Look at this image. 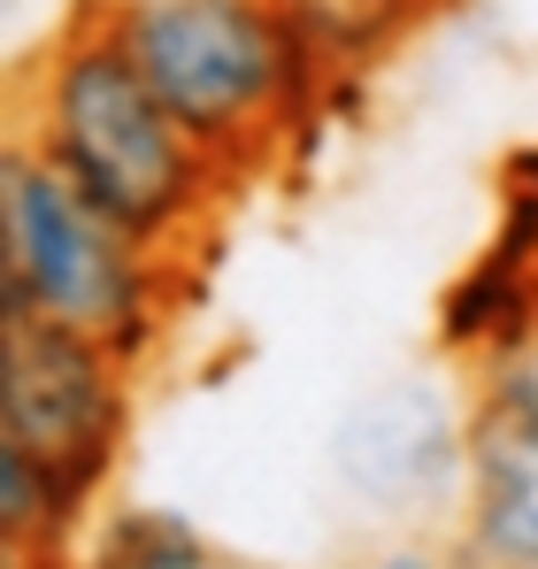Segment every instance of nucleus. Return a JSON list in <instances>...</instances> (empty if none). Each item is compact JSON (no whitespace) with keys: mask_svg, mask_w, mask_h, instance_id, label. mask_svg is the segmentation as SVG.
<instances>
[{"mask_svg":"<svg viewBox=\"0 0 538 569\" xmlns=\"http://www.w3.org/2000/svg\"><path fill=\"white\" fill-rule=\"evenodd\" d=\"M8 139H23L78 200L170 262H192L239 200V186L200 154V139L131 62L108 0H78L23 62L8 93Z\"/></svg>","mask_w":538,"mask_h":569,"instance_id":"nucleus-1","label":"nucleus"},{"mask_svg":"<svg viewBox=\"0 0 538 569\" xmlns=\"http://www.w3.org/2000/svg\"><path fill=\"white\" fill-rule=\"evenodd\" d=\"M108 8L162 108L239 192L262 186L339 100L323 62L277 16V0H108Z\"/></svg>","mask_w":538,"mask_h":569,"instance_id":"nucleus-2","label":"nucleus"},{"mask_svg":"<svg viewBox=\"0 0 538 569\" xmlns=\"http://www.w3.org/2000/svg\"><path fill=\"white\" fill-rule=\"evenodd\" d=\"M178 270L78 200L23 139L0 147V308H31L147 370L185 308Z\"/></svg>","mask_w":538,"mask_h":569,"instance_id":"nucleus-3","label":"nucleus"},{"mask_svg":"<svg viewBox=\"0 0 538 569\" xmlns=\"http://www.w3.org/2000/svg\"><path fill=\"white\" fill-rule=\"evenodd\" d=\"M139 370L78 331L0 308V455H23L70 492L100 500L131 439Z\"/></svg>","mask_w":538,"mask_h":569,"instance_id":"nucleus-4","label":"nucleus"},{"mask_svg":"<svg viewBox=\"0 0 538 569\" xmlns=\"http://www.w3.org/2000/svg\"><path fill=\"white\" fill-rule=\"evenodd\" d=\"M461 431H469V400L400 378L339 423L331 455L347 492L377 500V516H424V508H461Z\"/></svg>","mask_w":538,"mask_h":569,"instance_id":"nucleus-5","label":"nucleus"},{"mask_svg":"<svg viewBox=\"0 0 538 569\" xmlns=\"http://www.w3.org/2000/svg\"><path fill=\"white\" fill-rule=\"evenodd\" d=\"M454 547L477 569H538V416L469 385Z\"/></svg>","mask_w":538,"mask_h":569,"instance_id":"nucleus-6","label":"nucleus"},{"mask_svg":"<svg viewBox=\"0 0 538 569\" xmlns=\"http://www.w3.org/2000/svg\"><path fill=\"white\" fill-rule=\"evenodd\" d=\"M531 339H538V262L477 247V262H461V278L439 292V355H454L477 378Z\"/></svg>","mask_w":538,"mask_h":569,"instance_id":"nucleus-7","label":"nucleus"},{"mask_svg":"<svg viewBox=\"0 0 538 569\" xmlns=\"http://www.w3.org/2000/svg\"><path fill=\"white\" fill-rule=\"evenodd\" d=\"M461 0H277V16L292 23V39L323 62L331 86L377 78L416 31H431Z\"/></svg>","mask_w":538,"mask_h":569,"instance_id":"nucleus-8","label":"nucleus"},{"mask_svg":"<svg viewBox=\"0 0 538 569\" xmlns=\"http://www.w3.org/2000/svg\"><path fill=\"white\" fill-rule=\"evenodd\" d=\"M78 569H216V547L200 539L192 516L131 500V508H100Z\"/></svg>","mask_w":538,"mask_h":569,"instance_id":"nucleus-9","label":"nucleus"},{"mask_svg":"<svg viewBox=\"0 0 538 569\" xmlns=\"http://www.w3.org/2000/svg\"><path fill=\"white\" fill-rule=\"evenodd\" d=\"M492 200H500V216H492V239H485V247H500V254H516V262H538V139H524V147L500 154Z\"/></svg>","mask_w":538,"mask_h":569,"instance_id":"nucleus-10","label":"nucleus"},{"mask_svg":"<svg viewBox=\"0 0 538 569\" xmlns=\"http://www.w3.org/2000/svg\"><path fill=\"white\" fill-rule=\"evenodd\" d=\"M347 569H477L454 539H385V547H369L355 555Z\"/></svg>","mask_w":538,"mask_h":569,"instance_id":"nucleus-11","label":"nucleus"},{"mask_svg":"<svg viewBox=\"0 0 538 569\" xmlns=\"http://www.w3.org/2000/svg\"><path fill=\"white\" fill-rule=\"evenodd\" d=\"M477 392H500V400H516V408H531L538 416V339L531 347H516L508 362H492V370H477Z\"/></svg>","mask_w":538,"mask_h":569,"instance_id":"nucleus-12","label":"nucleus"}]
</instances>
